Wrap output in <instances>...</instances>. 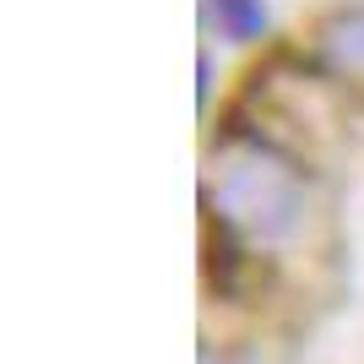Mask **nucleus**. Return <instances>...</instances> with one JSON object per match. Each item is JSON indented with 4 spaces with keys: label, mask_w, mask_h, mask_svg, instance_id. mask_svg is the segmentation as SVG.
I'll return each instance as SVG.
<instances>
[{
    "label": "nucleus",
    "mask_w": 364,
    "mask_h": 364,
    "mask_svg": "<svg viewBox=\"0 0 364 364\" xmlns=\"http://www.w3.org/2000/svg\"><path fill=\"white\" fill-rule=\"evenodd\" d=\"M213 196H218L228 223H240L245 234H256V240H283V234H294V223H299V213H304L299 174L267 147H228L223 158H218Z\"/></svg>",
    "instance_id": "f257e3e1"
},
{
    "label": "nucleus",
    "mask_w": 364,
    "mask_h": 364,
    "mask_svg": "<svg viewBox=\"0 0 364 364\" xmlns=\"http://www.w3.org/2000/svg\"><path fill=\"white\" fill-rule=\"evenodd\" d=\"M326 49H332V60L364 71V11H343L337 22H326Z\"/></svg>",
    "instance_id": "f03ea898"
},
{
    "label": "nucleus",
    "mask_w": 364,
    "mask_h": 364,
    "mask_svg": "<svg viewBox=\"0 0 364 364\" xmlns=\"http://www.w3.org/2000/svg\"><path fill=\"white\" fill-rule=\"evenodd\" d=\"M218 11L228 16V28L240 33V38L261 33V6H256V0H218Z\"/></svg>",
    "instance_id": "7ed1b4c3"
}]
</instances>
